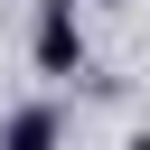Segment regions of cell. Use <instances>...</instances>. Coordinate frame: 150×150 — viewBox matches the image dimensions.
<instances>
[{
    "mask_svg": "<svg viewBox=\"0 0 150 150\" xmlns=\"http://www.w3.org/2000/svg\"><path fill=\"white\" fill-rule=\"evenodd\" d=\"M56 141H66V112L56 103H19L0 122V150H56Z\"/></svg>",
    "mask_w": 150,
    "mask_h": 150,
    "instance_id": "7a4b0ae2",
    "label": "cell"
},
{
    "mask_svg": "<svg viewBox=\"0 0 150 150\" xmlns=\"http://www.w3.org/2000/svg\"><path fill=\"white\" fill-rule=\"evenodd\" d=\"M75 56H84V38H75V0H38V66L66 75Z\"/></svg>",
    "mask_w": 150,
    "mask_h": 150,
    "instance_id": "6da1fadb",
    "label": "cell"
}]
</instances>
